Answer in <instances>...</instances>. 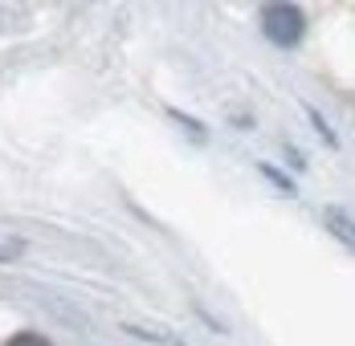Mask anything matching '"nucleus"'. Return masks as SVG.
<instances>
[{
    "mask_svg": "<svg viewBox=\"0 0 355 346\" xmlns=\"http://www.w3.org/2000/svg\"><path fill=\"white\" fill-rule=\"evenodd\" d=\"M17 253H21V244H8V248H0V261H4V257H17Z\"/></svg>",
    "mask_w": 355,
    "mask_h": 346,
    "instance_id": "nucleus-5",
    "label": "nucleus"
},
{
    "mask_svg": "<svg viewBox=\"0 0 355 346\" xmlns=\"http://www.w3.org/2000/svg\"><path fill=\"white\" fill-rule=\"evenodd\" d=\"M302 29H306V21H302V8L298 4H266L261 8V33L270 37L274 45H298L302 41Z\"/></svg>",
    "mask_w": 355,
    "mask_h": 346,
    "instance_id": "nucleus-1",
    "label": "nucleus"
},
{
    "mask_svg": "<svg viewBox=\"0 0 355 346\" xmlns=\"http://www.w3.org/2000/svg\"><path fill=\"white\" fill-rule=\"evenodd\" d=\"M327 224H331V228H335V233H339L347 244H355V224L347 220V216H339V212H327Z\"/></svg>",
    "mask_w": 355,
    "mask_h": 346,
    "instance_id": "nucleus-2",
    "label": "nucleus"
},
{
    "mask_svg": "<svg viewBox=\"0 0 355 346\" xmlns=\"http://www.w3.org/2000/svg\"><path fill=\"white\" fill-rule=\"evenodd\" d=\"M4 346H53L49 338H41V334H12Z\"/></svg>",
    "mask_w": 355,
    "mask_h": 346,
    "instance_id": "nucleus-4",
    "label": "nucleus"
},
{
    "mask_svg": "<svg viewBox=\"0 0 355 346\" xmlns=\"http://www.w3.org/2000/svg\"><path fill=\"white\" fill-rule=\"evenodd\" d=\"M306 114H311V122H315V131H319V135L327 138V147H339V143H335V131H331V127H327V122L319 118V110H311V106H306Z\"/></svg>",
    "mask_w": 355,
    "mask_h": 346,
    "instance_id": "nucleus-3",
    "label": "nucleus"
}]
</instances>
